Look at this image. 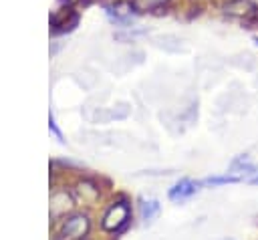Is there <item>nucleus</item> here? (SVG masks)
I'll list each match as a JSON object with an SVG mask.
<instances>
[{"label": "nucleus", "instance_id": "obj_1", "mask_svg": "<svg viewBox=\"0 0 258 240\" xmlns=\"http://www.w3.org/2000/svg\"><path fill=\"white\" fill-rule=\"evenodd\" d=\"M131 222V206L127 200H115L107 212L103 214V220H101V228L105 232H111V234H117L121 230L127 228V224Z\"/></svg>", "mask_w": 258, "mask_h": 240}, {"label": "nucleus", "instance_id": "obj_2", "mask_svg": "<svg viewBox=\"0 0 258 240\" xmlns=\"http://www.w3.org/2000/svg\"><path fill=\"white\" fill-rule=\"evenodd\" d=\"M91 228V222L85 214H75L69 220H64V224L60 226L56 240H83L87 236Z\"/></svg>", "mask_w": 258, "mask_h": 240}, {"label": "nucleus", "instance_id": "obj_3", "mask_svg": "<svg viewBox=\"0 0 258 240\" xmlns=\"http://www.w3.org/2000/svg\"><path fill=\"white\" fill-rule=\"evenodd\" d=\"M222 14L238 20H250V18L258 20V2L256 0H224Z\"/></svg>", "mask_w": 258, "mask_h": 240}, {"label": "nucleus", "instance_id": "obj_4", "mask_svg": "<svg viewBox=\"0 0 258 240\" xmlns=\"http://www.w3.org/2000/svg\"><path fill=\"white\" fill-rule=\"evenodd\" d=\"M202 188H204L202 182L191 179V177H181V179H177V182L167 190V198H169L173 204H183V202L191 200L196 194H200Z\"/></svg>", "mask_w": 258, "mask_h": 240}, {"label": "nucleus", "instance_id": "obj_5", "mask_svg": "<svg viewBox=\"0 0 258 240\" xmlns=\"http://www.w3.org/2000/svg\"><path fill=\"white\" fill-rule=\"evenodd\" d=\"M228 171H230L232 175H236L238 182H246V184H248V179H250L252 173L256 171V163L252 161V157H250L248 153H240V155H236V157L230 161Z\"/></svg>", "mask_w": 258, "mask_h": 240}, {"label": "nucleus", "instance_id": "obj_6", "mask_svg": "<svg viewBox=\"0 0 258 240\" xmlns=\"http://www.w3.org/2000/svg\"><path fill=\"white\" fill-rule=\"evenodd\" d=\"M159 202L157 200H153V198H141L139 200V218L143 220V222H151V220H155L157 218V214H159Z\"/></svg>", "mask_w": 258, "mask_h": 240}, {"label": "nucleus", "instance_id": "obj_7", "mask_svg": "<svg viewBox=\"0 0 258 240\" xmlns=\"http://www.w3.org/2000/svg\"><path fill=\"white\" fill-rule=\"evenodd\" d=\"M171 0H129L131 8L135 10V14H145V12H155L163 6H167Z\"/></svg>", "mask_w": 258, "mask_h": 240}, {"label": "nucleus", "instance_id": "obj_8", "mask_svg": "<svg viewBox=\"0 0 258 240\" xmlns=\"http://www.w3.org/2000/svg\"><path fill=\"white\" fill-rule=\"evenodd\" d=\"M202 184H204V188H220V186H226V184H240V182L230 171H224V173H218V175L204 177Z\"/></svg>", "mask_w": 258, "mask_h": 240}, {"label": "nucleus", "instance_id": "obj_9", "mask_svg": "<svg viewBox=\"0 0 258 240\" xmlns=\"http://www.w3.org/2000/svg\"><path fill=\"white\" fill-rule=\"evenodd\" d=\"M48 127H50V131L54 133V137H56L60 143H64V139H62V135H60V131H58V127H56V123H54V117H52V115L48 117Z\"/></svg>", "mask_w": 258, "mask_h": 240}, {"label": "nucleus", "instance_id": "obj_10", "mask_svg": "<svg viewBox=\"0 0 258 240\" xmlns=\"http://www.w3.org/2000/svg\"><path fill=\"white\" fill-rule=\"evenodd\" d=\"M248 184H250V186H258V165H256V171L252 173V177L248 179Z\"/></svg>", "mask_w": 258, "mask_h": 240}, {"label": "nucleus", "instance_id": "obj_11", "mask_svg": "<svg viewBox=\"0 0 258 240\" xmlns=\"http://www.w3.org/2000/svg\"><path fill=\"white\" fill-rule=\"evenodd\" d=\"M252 42H254V44L258 46V34H254V36H252Z\"/></svg>", "mask_w": 258, "mask_h": 240}]
</instances>
